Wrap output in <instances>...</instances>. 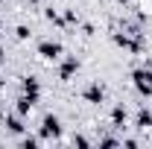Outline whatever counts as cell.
Listing matches in <instances>:
<instances>
[{"instance_id": "cell-1", "label": "cell", "mask_w": 152, "mask_h": 149, "mask_svg": "<svg viewBox=\"0 0 152 149\" xmlns=\"http://www.w3.org/2000/svg\"><path fill=\"white\" fill-rule=\"evenodd\" d=\"M132 85L140 96H152V67L143 64V67H134L132 70Z\"/></svg>"}, {"instance_id": "cell-2", "label": "cell", "mask_w": 152, "mask_h": 149, "mask_svg": "<svg viewBox=\"0 0 152 149\" xmlns=\"http://www.w3.org/2000/svg\"><path fill=\"white\" fill-rule=\"evenodd\" d=\"M38 137L41 140H58L61 137V120L56 114H44V120L38 126Z\"/></svg>"}, {"instance_id": "cell-3", "label": "cell", "mask_w": 152, "mask_h": 149, "mask_svg": "<svg viewBox=\"0 0 152 149\" xmlns=\"http://www.w3.org/2000/svg\"><path fill=\"white\" fill-rule=\"evenodd\" d=\"M114 44L117 47H123V50H129V53H134V56H140L143 53V41H140V35H126V32H114Z\"/></svg>"}, {"instance_id": "cell-4", "label": "cell", "mask_w": 152, "mask_h": 149, "mask_svg": "<svg viewBox=\"0 0 152 149\" xmlns=\"http://www.w3.org/2000/svg\"><path fill=\"white\" fill-rule=\"evenodd\" d=\"M82 99L91 102V105H102V102H105V91H102V85H99V82H91V85L82 91Z\"/></svg>"}, {"instance_id": "cell-5", "label": "cell", "mask_w": 152, "mask_h": 149, "mask_svg": "<svg viewBox=\"0 0 152 149\" xmlns=\"http://www.w3.org/2000/svg\"><path fill=\"white\" fill-rule=\"evenodd\" d=\"M38 56L47 58V61H56L61 56V44L58 41H38Z\"/></svg>"}, {"instance_id": "cell-6", "label": "cell", "mask_w": 152, "mask_h": 149, "mask_svg": "<svg viewBox=\"0 0 152 149\" xmlns=\"http://www.w3.org/2000/svg\"><path fill=\"white\" fill-rule=\"evenodd\" d=\"M20 85H23V93H26L32 102L41 99V82H38L35 76H23V82H20Z\"/></svg>"}, {"instance_id": "cell-7", "label": "cell", "mask_w": 152, "mask_h": 149, "mask_svg": "<svg viewBox=\"0 0 152 149\" xmlns=\"http://www.w3.org/2000/svg\"><path fill=\"white\" fill-rule=\"evenodd\" d=\"M134 129H140V131L152 129V111L146 108V105H140V108L134 111Z\"/></svg>"}, {"instance_id": "cell-8", "label": "cell", "mask_w": 152, "mask_h": 149, "mask_svg": "<svg viewBox=\"0 0 152 149\" xmlns=\"http://www.w3.org/2000/svg\"><path fill=\"white\" fill-rule=\"evenodd\" d=\"M76 70H79V58H76V56H67L64 61H61V67H58V79L67 82L70 76H76Z\"/></svg>"}, {"instance_id": "cell-9", "label": "cell", "mask_w": 152, "mask_h": 149, "mask_svg": "<svg viewBox=\"0 0 152 149\" xmlns=\"http://www.w3.org/2000/svg\"><path fill=\"white\" fill-rule=\"evenodd\" d=\"M3 123H6V131H12V134H23V131H26L23 117H20L18 111H15V114H6V120H3Z\"/></svg>"}, {"instance_id": "cell-10", "label": "cell", "mask_w": 152, "mask_h": 149, "mask_svg": "<svg viewBox=\"0 0 152 149\" xmlns=\"http://www.w3.org/2000/svg\"><path fill=\"white\" fill-rule=\"evenodd\" d=\"M126 120H129L126 105H123V102H117V105L111 108V126H114V129H123V126H126Z\"/></svg>"}, {"instance_id": "cell-11", "label": "cell", "mask_w": 152, "mask_h": 149, "mask_svg": "<svg viewBox=\"0 0 152 149\" xmlns=\"http://www.w3.org/2000/svg\"><path fill=\"white\" fill-rule=\"evenodd\" d=\"M32 105H35V102H32V99H29L26 93H20L18 99H15V111H18L20 117H26V114L32 111Z\"/></svg>"}, {"instance_id": "cell-12", "label": "cell", "mask_w": 152, "mask_h": 149, "mask_svg": "<svg viewBox=\"0 0 152 149\" xmlns=\"http://www.w3.org/2000/svg\"><path fill=\"white\" fill-rule=\"evenodd\" d=\"M18 143H20L23 149H35L38 143H41V137H32V134H23V137H20Z\"/></svg>"}, {"instance_id": "cell-13", "label": "cell", "mask_w": 152, "mask_h": 149, "mask_svg": "<svg viewBox=\"0 0 152 149\" xmlns=\"http://www.w3.org/2000/svg\"><path fill=\"white\" fill-rule=\"evenodd\" d=\"M44 15H47V20H53L56 26H64V18H58V12L50 6V9H44Z\"/></svg>"}, {"instance_id": "cell-14", "label": "cell", "mask_w": 152, "mask_h": 149, "mask_svg": "<svg viewBox=\"0 0 152 149\" xmlns=\"http://www.w3.org/2000/svg\"><path fill=\"white\" fill-rule=\"evenodd\" d=\"M73 146H82V149H88V146H91V140H88L85 134H73Z\"/></svg>"}, {"instance_id": "cell-15", "label": "cell", "mask_w": 152, "mask_h": 149, "mask_svg": "<svg viewBox=\"0 0 152 149\" xmlns=\"http://www.w3.org/2000/svg\"><path fill=\"white\" fill-rule=\"evenodd\" d=\"M15 35H18V38H20V41H26V38L32 35V32H29V26H23V23H20L18 29H15Z\"/></svg>"}, {"instance_id": "cell-16", "label": "cell", "mask_w": 152, "mask_h": 149, "mask_svg": "<svg viewBox=\"0 0 152 149\" xmlns=\"http://www.w3.org/2000/svg\"><path fill=\"white\" fill-rule=\"evenodd\" d=\"M64 23H79V15L73 9H64Z\"/></svg>"}, {"instance_id": "cell-17", "label": "cell", "mask_w": 152, "mask_h": 149, "mask_svg": "<svg viewBox=\"0 0 152 149\" xmlns=\"http://www.w3.org/2000/svg\"><path fill=\"white\" fill-rule=\"evenodd\" d=\"M99 146H120V137H99Z\"/></svg>"}, {"instance_id": "cell-18", "label": "cell", "mask_w": 152, "mask_h": 149, "mask_svg": "<svg viewBox=\"0 0 152 149\" xmlns=\"http://www.w3.org/2000/svg\"><path fill=\"white\" fill-rule=\"evenodd\" d=\"M120 146H126V149H134V146H137V140H134V137H126V140H120Z\"/></svg>"}, {"instance_id": "cell-19", "label": "cell", "mask_w": 152, "mask_h": 149, "mask_svg": "<svg viewBox=\"0 0 152 149\" xmlns=\"http://www.w3.org/2000/svg\"><path fill=\"white\" fill-rule=\"evenodd\" d=\"M6 120V105H3V99H0V123Z\"/></svg>"}, {"instance_id": "cell-20", "label": "cell", "mask_w": 152, "mask_h": 149, "mask_svg": "<svg viewBox=\"0 0 152 149\" xmlns=\"http://www.w3.org/2000/svg\"><path fill=\"white\" fill-rule=\"evenodd\" d=\"M117 3H120V6H129V0H117Z\"/></svg>"}, {"instance_id": "cell-21", "label": "cell", "mask_w": 152, "mask_h": 149, "mask_svg": "<svg viewBox=\"0 0 152 149\" xmlns=\"http://www.w3.org/2000/svg\"><path fill=\"white\" fill-rule=\"evenodd\" d=\"M3 58H6V56H3V47H0V61H3Z\"/></svg>"}]
</instances>
